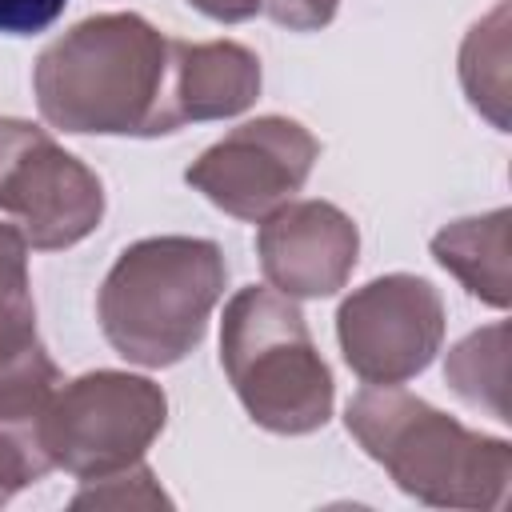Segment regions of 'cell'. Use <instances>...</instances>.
Listing matches in <instances>:
<instances>
[{"label": "cell", "mask_w": 512, "mask_h": 512, "mask_svg": "<svg viewBox=\"0 0 512 512\" xmlns=\"http://www.w3.org/2000/svg\"><path fill=\"white\" fill-rule=\"evenodd\" d=\"M172 40L144 16L108 12L80 20L36 60L40 116L64 132L164 136Z\"/></svg>", "instance_id": "obj_1"}, {"label": "cell", "mask_w": 512, "mask_h": 512, "mask_svg": "<svg viewBox=\"0 0 512 512\" xmlns=\"http://www.w3.org/2000/svg\"><path fill=\"white\" fill-rule=\"evenodd\" d=\"M348 432L416 500L436 508H500L512 480V444L484 436L392 384L348 400Z\"/></svg>", "instance_id": "obj_2"}, {"label": "cell", "mask_w": 512, "mask_h": 512, "mask_svg": "<svg viewBox=\"0 0 512 512\" xmlns=\"http://www.w3.org/2000/svg\"><path fill=\"white\" fill-rule=\"evenodd\" d=\"M224 252L196 236H152L120 252L100 288L108 344L144 368L184 360L224 292Z\"/></svg>", "instance_id": "obj_3"}, {"label": "cell", "mask_w": 512, "mask_h": 512, "mask_svg": "<svg viewBox=\"0 0 512 512\" xmlns=\"http://www.w3.org/2000/svg\"><path fill=\"white\" fill-rule=\"evenodd\" d=\"M220 364L244 412L280 436L316 432L332 416V372L304 312L276 288H240L220 324Z\"/></svg>", "instance_id": "obj_4"}, {"label": "cell", "mask_w": 512, "mask_h": 512, "mask_svg": "<svg viewBox=\"0 0 512 512\" xmlns=\"http://www.w3.org/2000/svg\"><path fill=\"white\" fill-rule=\"evenodd\" d=\"M168 400L160 384L132 372H88L56 388L40 440L52 468L80 480L112 476L144 456L160 436Z\"/></svg>", "instance_id": "obj_5"}, {"label": "cell", "mask_w": 512, "mask_h": 512, "mask_svg": "<svg viewBox=\"0 0 512 512\" xmlns=\"http://www.w3.org/2000/svg\"><path fill=\"white\" fill-rule=\"evenodd\" d=\"M0 208L20 220L32 248L56 252L100 224L104 188L44 128L0 116Z\"/></svg>", "instance_id": "obj_6"}, {"label": "cell", "mask_w": 512, "mask_h": 512, "mask_svg": "<svg viewBox=\"0 0 512 512\" xmlns=\"http://www.w3.org/2000/svg\"><path fill=\"white\" fill-rule=\"evenodd\" d=\"M336 336L364 384H400L428 368L444 340L440 292L408 272L380 276L340 304Z\"/></svg>", "instance_id": "obj_7"}, {"label": "cell", "mask_w": 512, "mask_h": 512, "mask_svg": "<svg viewBox=\"0 0 512 512\" xmlns=\"http://www.w3.org/2000/svg\"><path fill=\"white\" fill-rule=\"evenodd\" d=\"M320 156L316 136L288 116H256L188 164L184 180L240 220H264L288 204Z\"/></svg>", "instance_id": "obj_8"}, {"label": "cell", "mask_w": 512, "mask_h": 512, "mask_svg": "<svg viewBox=\"0 0 512 512\" xmlns=\"http://www.w3.org/2000/svg\"><path fill=\"white\" fill-rule=\"evenodd\" d=\"M264 280L284 296H332L356 268L360 232L328 200H288L260 220Z\"/></svg>", "instance_id": "obj_9"}, {"label": "cell", "mask_w": 512, "mask_h": 512, "mask_svg": "<svg viewBox=\"0 0 512 512\" xmlns=\"http://www.w3.org/2000/svg\"><path fill=\"white\" fill-rule=\"evenodd\" d=\"M260 96V60L236 40L188 44L172 40L168 68V124L224 120L244 112Z\"/></svg>", "instance_id": "obj_10"}, {"label": "cell", "mask_w": 512, "mask_h": 512, "mask_svg": "<svg viewBox=\"0 0 512 512\" xmlns=\"http://www.w3.org/2000/svg\"><path fill=\"white\" fill-rule=\"evenodd\" d=\"M432 256L448 268L476 300L508 308V260H512V212L496 208L488 216L456 220L432 236Z\"/></svg>", "instance_id": "obj_11"}, {"label": "cell", "mask_w": 512, "mask_h": 512, "mask_svg": "<svg viewBox=\"0 0 512 512\" xmlns=\"http://www.w3.org/2000/svg\"><path fill=\"white\" fill-rule=\"evenodd\" d=\"M60 384V368L48 360L36 332L0 340V436L48 456L40 428Z\"/></svg>", "instance_id": "obj_12"}, {"label": "cell", "mask_w": 512, "mask_h": 512, "mask_svg": "<svg viewBox=\"0 0 512 512\" xmlns=\"http://www.w3.org/2000/svg\"><path fill=\"white\" fill-rule=\"evenodd\" d=\"M448 384L476 408H488L496 420L508 416V324H492L484 332H472L460 340L444 364Z\"/></svg>", "instance_id": "obj_13"}, {"label": "cell", "mask_w": 512, "mask_h": 512, "mask_svg": "<svg viewBox=\"0 0 512 512\" xmlns=\"http://www.w3.org/2000/svg\"><path fill=\"white\" fill-rule=\"evenodd\" d=\"M460 80L468 100L496 128H508V8L504 4L468 32L460 52Z\"/></svg>", "instance_id": "obj_14"}, {"label": "cell", "mask_w": 512, "mask_h": 512, "mask_svg": "<svg viewBox=\"0 0 512 512\" xmlns=\"http://www.w3.org/2000/svg\"><path fill=\"white\" fill-rule=\"evenodd\" d=\"M36 332V304L28 288V240L20 228L0 224V340Z\"/></svg>", "instance_id": "obj_15"}, {"label": "cell", "mask_w": 512, "mask_h": 512, "mask_svg": "<svg viewBox=\"0 0 512 512\" xmlns=\"http://www.w3.org/2000/svg\"><path fill=\"white\" fill-rule=\"evenodd\" d=\"M164 504L168 496L152 480V468L140 460L112 476H100L96 484L88 480V488L72 500V508H164Z\"/></svg>", "instance_id": "obj_16"}, {"label": "cell", "mask_w": 512, "mask_h": 512, "mask_svg": "<svg viewBox=\"0 0 512 512\" xmlns=\"http://www.w3.org/2000/svg\"><path fill=\"white\" fill-rule=\"evenodd\" d=\"M48 472H52L48 456H40V452H32V448H24V444L0 436V504L12 500L20 488L44 480Z\"/></svg>", "instance_id": "obj_17"}, {"label": "cell", "mask_w": 512, "mask_h": 512, "mask_svg": "<svg viewBox=\"0 0 512 512\" xmlns=\"http://www.w3.org/2000/svg\"><path fill=\"white\" fill-rule=\"evenodd\" d=\"M68 0H0V32L32 36L60 20Z\"/></svg>", "instance_id": "obj_18"}, {"label": "cell", "mask_w": 512, "mask_h": 512, "mask_svg": "<svg viewBox=\"0 0 512 512\" xmlns=\"http://www.w3.org/2000/svg\"><path fill=\"white\" fill-rule=\"evenodd\" d=\"M336 4L340 0H260V8L276 24H284L292 32H316V28H324L336 16Z\"/></svg>", "instance_id": "obj_19"}, {"label": "cell", "mask_w": 512, "mask_h": 512, "mask_svg": "<svg viewBox=\"0 0 512 512\" xmlns=\"http://www.w3.org/2000/svg\"><path fill=\"white\" fill-rule=\"evenodd\" d=\"M188 4H196L204 16L224 20V24H240L260 12V0H188Z\"/></svg>", "instance_id": "obj_20"}]
</instances>
